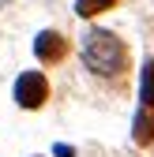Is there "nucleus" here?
<instances>
[{"instance_id": "f257e3e1", "label": "nucleus", "mask_w": 154, "mask_h": 157, "mask_svg": "<svg viewBox=\"0 0 154 157\" xmlns=\"http://www.w3.org/2000/svg\"><path fill=\"white\" fill-rule=\"evenodd\" d=\"M83 64L94 75L109 78V75H120L124 71L128 52L120 45V37H113L109 30H94V34H87V41H83Z\"/></svg>"}, {"instance_id": "f03ea898", "label": "nucleus", "mask_w": 154, "mask_h": 157, "mask_svg": "<svg viewBox=\"0 0 154 157\" xmlns=\"http://www.w3.org/2000/svg\"><path fill=\"white\" fill-rule=\"evenodd\" d=\"M45 97H49V86H45V78L38 75V71L19 75V82H15V101L23 105V109H38Z\"/></svg>"}, {"instance_id": "7ed1b4c3", "label": "nucleus", "mask_w": 154, "mask_h": 157, "mask_svg": "<svg viewBox=\"0 0 154 157\" xmlns=\"http://www.w3.org/2000/svg\"><path fill=\"white\" fill-rule=\"evenodd\" d=\"M34 52H38V60H45V64L60 60V56H64V37L56 34V30H45V34H38V41H34Z\"/></svg>"}, {"instance_id": "20e7f679", "label": "nucleus", "mask_w": 154, "mask_h": 157, "mask_svg": "<svg viewBox=\"0 0 154 157\" xmlns=\"http://www.w3.org/2000/svg\"><path fill=\"white\" fill-rule=\"evenodd\" d=\"M154 139V112H139L136 116V142H150Z\"/></svg>"}, {"instance_id": "39448f33", "label": "nucleus", "mask_w": 154, "mask_h": 157, "mask_svg": "<svg viewBox=\"0 0 154 157\" xmlns=\"http://www.w3.org/2000/svg\"><path fill=\"white\" fill-rule=\"evenodd\" d=\"M113 4H117V0H75V11L79 15H98V11H105Z\"/></svg>"}, {"instance_id": "423d86ee", "label": "nucleus", "mask_w": 154, "mask_h": 157, "mask_svg": "<svg viewBox=\"0 0 154 157\" xmlns=\"http://www.w3.org/2000/svg\"><path fill=\"white\" fill-rule=\"evenodd\" d=\"M143 101H147V105H154V64H147V67H143Z\"/></svg>"}]
</instances>
